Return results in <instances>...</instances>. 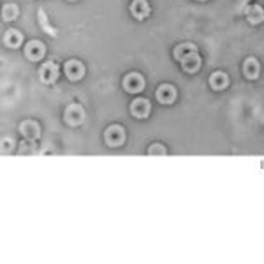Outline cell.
<instances>
[{"label": "cell", "instance_id": "1", "mask_svg": "<svg viewBox=\"0 0 264 264\" xmlns=\"http://www.w3.org/2000/svg\"><path fill=\"white\" fill-rule=\"evenodd\" d=\"M173 55H174V58L180 62V66H182V69L185 72L194 74V72H197L199 67H201V56H199V53H197L196 44H192V43L178 44L174 48Z\"/></svg>", "mask_w": 264, "mask_h": 264}, {"label": "cell", "instance_id": "2", "mask_svg": "<svg viewBox=\"0 0 264 264\" xmlns=\"http://www.w3.org/2000/svg\"><path fill=\"white\" fill-rule=\"evenodd\" d=\"M85 109H83L81 104H76V102H72V104H69L66 111H64V120L67 122L69 125H72V127H78V125H81L83 122H85Z\"/></svg>", "mask_w": 264, "mask_h": 264}, {"label": "cell", "instance_id": "3", "mask_svg": "<svg viewBox=\"0 0 264 264\" xmlns=\"http://www.w3.org/2000/svg\"><path fill=\"white\" fill-rule=\"evenodd\" d=\"M122 86H124V90L129 92V94H139L144 88V78L139 72H129V74H125L124 79H122Z\"/></svg>", "mask_w": 264, "mask_h": 264}, {"label": "cell", "instance_id": "4", "mask_svg": "<svg viewBox=\"0 0 264 264\" xmlns=\"http://www.w3.org/2000/svg\"><path fill=\"white\" fill-rule=\"evenodd\" d=\"M104 141L106 144L111 148H116V146H122L125 141V131L122 125H109L104 132Z\"/></svg>", "mask_w": 264, "mask_h": 264}, {"label": "cell", "instance_id": "5", "mask_svg": "<svg viewBox=\"0 0 264 264\" xmlns=\"http://www.w3.org/2000/svg\"><path fill=\"white\" fill-rule=\"evenodd\" d=\"M64 72H66V76L71 81H79L85 76V66L76 58L67 60L66 66H64Z\"/></svg>", "mask_w": 264, "mask_h": 264}, {"label": "cell", "instance_id": "6", "mask_svg": "<svg viewBox=\"0 0 264 264\" xmlns=\"http://www.w3.org/2000/svg\"><path fill=\"white\" fill-rule=\"evenodd\" d=\"M155 95L160 104H173L176 101V88L173 85H169V83H164V85L157 88Z\"/></svg>", "mask_w": 264, "mask_h": 264}, {"label": "cell", "instance_id": "7", "mask_svg": "<svg viewBox=\"0 0 264 264\" xmlns=\"http://www.w3.org/2000/svg\"><path fill=\"white\" fill-rule=\"evenodd\" d=\"M46 53V46L39 41H30L25 46V56L30 60V62H37L44 56Z\"/></svg>", "mask_w": 264, "mask_h": 264}, {"label": "cell", "instance_id": "8", "mask_svg": "<svg viewBox=\"0 0 264 264\" xmlns=\"http://www.w3.org/2000/svg\"><path fill=\"white\" fill-rule=\"evenodd\" d=\"M58 74H60V71H58V66H56L55 62H46L43 67L39 69V78L43 79L44 83H55L56 79H58Z\"/></svg>", "mask_w": 264, "mask_h": 264}, {"label": "cell", "instance_id": "9", "mask_svg": "<svg viewBox=\"0 0 264 264\" xmlns=\"http://www.w3.org/2000/svg\"><path fill=\"white\" fill-rule=\"evenodd\" d=\"M131 113H132V116H136V118H146L148 114H150V102H148V99H144V97L134 99L131 104Z\"/></svg>", "mask_w": 264, "mask_h": 264}, {"label": "cell", "instance_id": "10", "mask_svg": "<svg viewBox=\"0 0 264 264\" xmlns=\"http://www.w3.org/2000/svg\"><path fill=\"white\" fill-rule=\"evenodd\" d=\"M131 14L136 20H146L150 16V4L146 0H132L131 4Z\"/></svg>", "mask_w": 264, "mask_h": 264}, {"label": "cell", "instance_id": "11", "mask_svg": "<svg viewBox=\"0 0 264 264\" xmlns=\"http://www.w3.org/2000/svg\"><path fill=\"white\" fill-rule=\"evenodd\" d=\"M20 132H21V136H25V139H37V137L41 136V127L37 122L25 120L20 125Z\"/></svg>", "mask_w": 264, "mask_h": 264}, {"label": "cell", "instance_id": "12", "mask_svg": "<svg viewBox=\"0 0 264 264\" xmlns=\"http://www.w3.org/2000/svg\"><path fill=\"white\" fill-rule=\"evenodd\" d=\"M245 18L248 20V23L252 25H259V23L264 21V11L261 9V6L257 4H252L245 9Z\"/></svg>", "mask_w": 264, "mask_h": 264}, {"label": "cell", "instance_id": "13", "mask_svg": "<svg viewBox=\"0 0 264 264\" xmlns=\"http://www.w3.org/2000/svg\"><path fill=\"white\" fill-rule=\"evenodd\" d=\"M259 72H261V66H259L257 58H254V56H250V58L245 60L243 64V74L247 79H257Z\"/></svg>", "mask_w": 264, "mask_h": 264}, {"label": "cell", "instance_id": "14", "mask_svg": "<svg viewBox=\"0 0 264 264\" xmlns=\"http://www.w3.org/2000/svg\"><path fill=\"white\" fill-rule=\"evenodd\" d=\"M227 85H229V76L225 72L217 71L210 76V86L213 90H224V88H227Z\"/></svg>", "mask_w": 264, "mask_h": 264}, {"label": "cell", "instance_id": "15", "mask_svg": "<svg viewBox=\"0 0 264 264\" xmlns=\"http://www.w3.org/2000/svg\"><path fill=\"white\" fill-rule=\"evenodd\" d=\"M23 43V36L18 30H7L6 36H4V44L7 48H18Z\"/></svg>", "mask_w": 264, "mask_h": 264}, {"label": "cell", "instance_id": "16", "mask_svg": "<svg viewBox=\"0 0 264 264\" xmlns=\"http://www.w3.org/2000/svg\"><path fill=\"white\" fill-rule=\"evenodd\" d=\"M18 6H14V4H7V6H4V9H2V18L6 21H13V20H16V16H18Z\"/></svg>", "mask_w": 264, "mask_h": 264}, {"label": "cell", "instance_id": "17", "mask_svg": "<svg viewBox=\"0 0 264 264\" xmlns=\"http://www.w3.org/2000/svg\"><path fill=\"white\" fill-rule=\"evenodd\" d=\"M167 155L166 148L162 146V144H152L150 148H148V155Z\"/></svg>", "mask_w": 264, "mask_h": 264}, {"label": "cell", "instance_id": "18", "mask_svg": "<svg viewBox=\"0 0 264 264\" xmlns=\"http://www.w3.org/2000/svg\"><path fill=\"white\" fill-rule=\"evenodd\" d=\"M11 146H13V137H6V139L2 141V150L4 152H9Z\"/></svg>", "mask_w": 264, "mask_h": 264}, {"label": "cell", "instance_id": "19", "mask_svg": "<svg viewBox=\"0 0 264 264\" xmlns=\"http://www.w3.org/2000/svg\"><path fill=\"white\" fill-rule=\"evenodd\" d=\"M201 2H202V0H201Z\"/></svg>", "mask_w": 264, "mask_h": 264}]
</instances>
